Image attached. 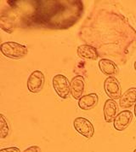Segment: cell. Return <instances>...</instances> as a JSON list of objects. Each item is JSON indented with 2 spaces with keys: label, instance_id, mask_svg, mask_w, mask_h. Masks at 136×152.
<instances>
[{
  "label": "cell",
  "instance_id": "cell-1",
  "mask_svg": "<svg viewBox=\"0 0 136 152\" xmlns=\"http://www.w3.org/2000/svg\"><path fill=\"white\" fill-rule=\"evenodd\" d=\"M29 4L33 8L20 17L23 28L67 29L79 21L83 11L80 0H42Z\"/></svg>",
  "mask_w": 136,
  "mask_h": 152
},
{
  "label": "cell",
  "instance_id": "cell-2",
  "mask_svg": "<svg viewBox=\"0 0 136 152\" xmlns=\"http://www.w3.org/2000/svg\"><path fill=\"white\" fill-rule=\"evenodd\" d=\"M0 50L3 55L10 59H20L28 53L27 46L13 41L4 42L1 44Z\"/></svg>",
  "mask_w": 136,
  "mask_h": 152
},
{
  "label": "cell",
  "instance_id": "cell-3",
  "mask_svg": "<svg viewBox=\"0 0 136 152\" xmlns=\"http://www.w3.org/2000/svg\"><path fill=\"white\" fill-rule=\"evenodd\" d=\"M53 87L57 95L62 99H67L71 93V83L63 75H56L53 78Z\"/></svg>",
  "mask_w": 136,
  "mask_h": 152
},
{
  "label": "cell",
  "instance_id": "cell-4",
  "mask_svg": "<svg viewBox=\"0 0 136 152\" xmlns=\"http://www.w3.org/2000/svg\"><path fill=\"white\" fill-rule=\"evenodd\" d=\"M45 82V77L40 70L33 71L27 79V89L30 92L37 94L43 90Z\"/></svg>",
  "mask_w": 136,
  "mask_h": 152
},
{
  "label": "cell",
  "instance_id": "cell-5",
  "mask_svg": "<svg viewBox=\"0 0 136 152\" xmlns=\"http://www.w3.org/2000/svg\"><path fill=\"white\" fill-rule=\"evenodd\" d=\"M75 130L86 138H91L95 134V127L91 121L84 117H77L73 121Z\"/></svg>",
  "mask_w": 136,
  "mask_h": 152
},
{
  "label": "cell",
  "instance_id": "cell-6",
  "mask_svg": "<svg viewBox=\"0 0 136 152\" xmlns=\"http://www.w3.org/2000/svg\"><path fill=\"white\" fill-rule=\"evenodd\" d=\"M104 89L111 99L116 100L122 97L121 85L116 77H108L104 81Z\"/></svg>",
  "mask_w": 136,
  "mask_h": 152
},
{
  "label": "cell",
  "instance_id": "cell-7",
  "mask_svg": "<svg viewBox=\"0 0 136 152\" xmlns=\"http://www.w3.org/2000/svg\"><path fill=\"white\" fill-rule=\"evenodd\" d=\"M133 114L129 110H125L118 113L113 121V126L116 131L122 132L129 127L132 121Z\"/></svg>",
  "mask_w": 136,
  "mask_h": 152
},
{
  "label": "cell",
  "instance_id": "cell-8",
  "mask_svg": "<svg viewBox=\"0 0 136 152\" xmlns=\"http://www.w3.org/2000/svg\"><path fill=\"white\" fill-rule=\"evenodd\" d=\"M85 90V81L82 75L73 77L71 80V94L74 99H80Z\"/></svg>",
  "mask_w": 136,
  "mask_h": 152
},
{
  "label": "cell",
  "instance_id": "cell-9",
  "mask_svg": "<svg viewBox=\"0 0 136 152\" xmlns=\"http://www.w3.org/2000/svg\"><path fill=\"white\" fill-rule=\"evenodd\" d=\"M118 104H116V100L113 99H107L103 107L104 112V118L107 123H111L114 121L116 116L118 115Z\"/></svg>",
  "mask_w": 136,
  "mask_h": 152
},
{
  "label": "cell",
  "instance_id": "cell-10",
  "mask_svg": "<svg viewBox=\"0 0 136 152\" xmlns=\"http://www.w3.org/2000/svg\"><path fill=\"white\" fill-rule=\"evenodd\" d=\"M99 68L102 74L108 77H115L119 73V69L115 62L106 58L101 59L99 62Z\"/></svg>",
  "mask_w": 136,
  "mask_h": 152
},
{
  "label": "cell",
  "instance_id": "cell-11",
  "mask_svg": "<svg viewBox=\"0 0 136 152\" xmlns=\"http://www.w3.org/2000/svg\"><path fill=\"white\" fill-rule=\"evenodd\" d=\"M77 55L79 57L82 59H87V60H96L99 57V53L97 49L95 46L90 45H82L77 47Z\"/></svg>",
  "mask_w": 136,
  "mask_h": 152
},
{
  "label": "cell",
  "instance_id": "cell-12",
  "mask_svg": "<svg viewBox=\"0 0 136 152\" xmlns=\"http://www.w3.org/2000/svg\"><path fill=\"white\" fill-rule=\"evenodd\" d=\"M136 104V87L126 91L119 99V105L122 109H129Z\"/></svg>",
  "mask_w": 136,
  "mask_h": 152
},
{
  "label": "cell",
  "instance_id": "cell-13",
  "mask_svg": "<svg viewBox=\"0 0 136 152\" xmlns=\"http://www.w3.org/2000/svg\"><path fill=\"white\" fill-rule=\"evenodd\" d=\"M99 97L96 93L84 95L78 100V107L82 110H89L98 104Z\"/></svg>",
  "mask_w": 136,
  "mask_h": 152
},
{
  "label": "cell",
  "instance_id": "cell-14",
  "mask_svg": "<svg viewBox=\"0 0 136 152\" xmlns=\"http://www.w3.org/2000/svg\"><path fill=\"white\" fill-rule=\"evenodd\" d=\"M10 132V126L4 115H0V138L4 139Z\"/></svg>",
  "mask_w": 136,
  "mask_h": 152
},
{
  "label": "cell",
  "instance_id": "cell-15",
  "mask_svg": "<svg viewBox=\"0 0 136 152\" xmlns=\"http://www.w3.org/2000/svg\"><path fill=\"white\" fill-rule=\"evenodd\" d=\"M22 152H42V151H41V149L39 146L33 145V146L28 147L27 149H26L24 151H22Z\"/></svg>",
  "mask_w": 136,
  "mask_h": 152
},
{
  "label": "cell",
  "instance_id": "cell-16",
  "mask_svg": "<svg viewBox=\"0 0 136 152\" xmlns=\"http://www.w3.org/2000/svg\"><path fill=\"white\" fill-rule=\"evenodd\" d=\"M0 152H20V151L17 147H9L0 150Z\"/></svg>",
  "mask_w": 136,
  "mask_h": 152
},
{
  "label": "cell",
  "instance_id": "cell-17",
  "mask_svg": "<svg viewBox=\"0 0 136 152\" xmlns=\"http://www.w3.org/2000/svg\"><path fill=\"white\" fill-rule=\"evenodd\" d=\"M135 115L136 117V104H135Z\"/></svg>",
  "mask_w": 136,
  "mask_h": 152
},
{
  "label": "cell",
  "instance_id": "cell-18",
  "mask_svg": "<svg viewBox=\"0 0 136 152\" xmlns=\"http://www.w3.org/2000/svg\"><path fill=\"white\" fill-rule=\"evenodd\" d=\"M134 67H135V69L136 71V61L135 62V63H134Z\"/></svg>",
  "mask_w": 136,
  "mask_h": 152
},
{
  "label": "cell",
  "instance_id": "cell-19",
  "mask_svg": "<svg viewBox=\"0 0 136 152\" xmlns=\"http://www.w3.org/2000/svg\"><path fill=\"white\" fill-rule=\"evenodd\" d=\"M133 152H136V149H135V151H133Z\"/></svg>",
  "mask_w": 136,
  "mask_h": 152
}]
</instances>
